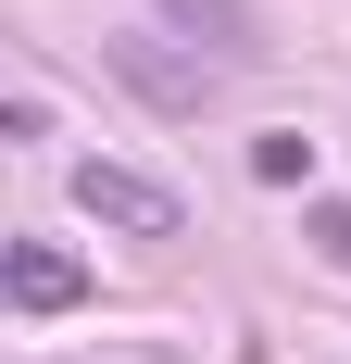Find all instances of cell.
<instances>
[{
	"instance_id": "obj_3",
	"label": "cell",
	"mask_w": 351,
	"mask_h": 364,
	"mask_svg": "<svg viewBox=\"0 0 351 364\" xmlns=\"http://www.w3.org/2000/svg\"><path fill=\"white\" fill-rule=\"evenodd\" d=\"M0 277H13V301H26V314H75V301H88V264H75L63 239H13V252H0Z\"/></svg>"
},
{
	"instance_id": "obj_2",
	"label": "cell",
	"mask_w": 351,
	"mask_h": 364,
	"mask_svg": "<svg viewBox=\"0 0 351 364\" xmlns=\"http://www.w3.org/2000/svg\"><path fill=\"white\" fill-rule=\"evenodd\" d=\"M63 188H75L101 226H139V239H176V226H188V201H176L163 176H139V164H101V151H75V164H63Z\"/></svg>"
},
{
	"instance_id": "obj_6",
	"label": "cell",
	"mask_w": 351,
	"mask_h": 364,
	"mask_svg": "<svg viewBox=\"0 0 351 364\" xmlns=\"http://www.w3.org/2000/svg\"><path fill=\"white\" fill-rule=\"evenodd\" d=\"M301 239H314V252L351 277V201H314V214H301Z\"/></svg>"
},
{
	"instance_id": "obj_4",
	"label": "cell",
	"mask_w": 351,
	"mask_h": 364,
	"mask_svg": "<svg viewBox=\"0 0 351 364\" xmlns=\"http://www.w3.org/2000/svg\"><path fill=\"white\" fill-rule=\"evenodd\" d=\"M151 13H163L176 38H201L213 63H251V50H264V13H251V0H151Z\"/></svg>"
},
{
	"instance_id": "obj_1",
	"label": "cell",
	"mask_w": 351,
	"mask_h": 364,
	"mask_svg": "<svg viewBox=\"0 0 351 364\" xmlns=\"http://www.w3.org/2000/svg\"><path fill=\"white\" fill-rule=\"evenodd\" d=\"M101 63H113V88H126L139 113H201L213 88H226V63H213L201 38H176L163 13H151V26H126V38H101Z\"/></svg>"
},
{
	"instance_id": "obj_5",
	"label": "cell",
	"mask_w": 351,
	"mask_h": 364,
	"mask_svg": "<svg viewBox=\"0 0 351 364\" xmlns=\"http://www.w3.org/2000/svg\"><path fill=\"white\" fill-rule=\"evenodd\" d=\"M251 176H264V188H301V176H314V139H301V126H264V139H251Z\"/></svg>"
}]
</instances>
